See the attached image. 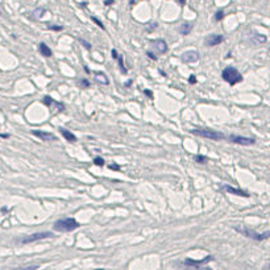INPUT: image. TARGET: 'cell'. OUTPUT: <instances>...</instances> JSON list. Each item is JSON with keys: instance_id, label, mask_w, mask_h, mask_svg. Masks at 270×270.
Instances as JSON below:
<instances>
[{"instance_id": "cell-1", "label": "cell", "mask_w": 270, "mask_h": 270, "mask_svg": "<svg viewBox=\"0 0 270 270\" xmlns=\"http://www.w3.org/2000/svg\"><path fill=\"white\" fill-rule=\"evenodd\" d=\"M79 227H80V224L76 222L74 217L59 219V220H57V222L53 224V229H54V231H58V232H63V233L73 232L74 229L79 228Z\"/></svg>"}, {"instance_id": "cell-2", "label": "cell", "mask_w": 270, "mask_h": 270, "mask_svg": "<svg viewBox=\"0 0 270 270\" xmlns=\"http://www.w3.org/2000/svg\"><path fill=\"white\" fill-rule=\"evenodd\" d=\"M191 135L202 137V139H208V140H213V141H222L225 140V135L222 132L213 130V129H207V128H195L190 130Z\"/></svg>"}, {"instance_id": "cell-3", "label": "cell", "mask_w": 270, "mask_h": 270, "mask_svg": "<svg viewBox=\"0 0 270 270\" xmlns=\"http://www.w3.org/2000/svg\"><path fill=\"white\" fill-rule=\"evenodd\" d=\"M222 78H223V80H225L231 86H235V85H237V83H241L242 79H244V78H242V75H241V73L236 67H233V66H228V67H225L223 70Z\"/></svg>"}, {"instance_id": "cell-4", "label": "cell", "mask_w": 270, "mask_h": 270, "mask_svg": "<svg viewBox=\"0 0 270 270\" xmlns=\"http://www.w3.org/2000/svg\"><path fill=\"white\" fill-rule=\"evenodd\" d=\"M213 260L212 256H207L204 258H202V260H192V258H186L185 261H182V265L189 268V269H192V270H211L210 268L204 266L206 263H208L210 261Z\"/></svg>"}, {"instance_id": "cell-5", "label": "cell", "mask_w": 270, "mask_h": 270, "mask_svg": "<svg viewBox=\"0 0 270 270\" xmlns=\"http://www.w3.org/2000/svg\"><path fill=\"white\" fill-rule=\"evenodd\" d=\"M235 229L239 233H241V235L246 236V237L252 239L253 241H263V240H268L270 237V232H269V231H266V232H263V233H257V232H254V231L248 229V228L235 227Z\"/></svg>"}, {"instance_id": "cell-6", "label": "cell", "mask_w": 270, "mask_h": 270, "mask_svg": "<svg viewBox=\"0 0 270 270\" xmlns=\"http://www.w3.org/2000/svg\"><path fill=\"white\" fill-rule=\"evenodd\" d=\"M54 237V233L53 232H49V231H42V232H36L33 235L29 236H25L20 240V244H30V242H34V241H41V240H45V239H52Z\"/></svg>"}, {"instance_id": "cell-7", "label": "cell", "mask_w": 270, "mask_h": 270, "mask_svg": "<svg viewBox=\"0 0 270 270\" xmlns=\"http://www.w3.org/2000/svg\"><path fill=\"white\" fill-rule=\"evenodd\" d=\"M228 141L232 144H237L241 146H249L256 144V139L253 137H246V136H240V135H231L228 137Z\"/></svg>"}, {"instance_id": "cell-8", "label": "cell", "mask_w": 270, "mask_h": 270, "mask_svg": "<svg viewBox=\"0 0 270 270\" xmlns=\"http://www.w3.org/2000/svg\"><path fill=\"white\" fill-rule=\"evenodd\" d=\"M181 61L183 63H195L199 61V53L196 50H187L181 56Z\"/></svg>"}, {"instance_id": "cell-9", "label": "cell", "mask_w": 270, "mask_h": 270, "mask_svg": "<svg viewBox=\"0 0 270 270\" xmlns=\"http://www.w3.org/2000/svg\"><path fill=\"white\" fill-rule=\"evenodd\" d=\"M222 191H225L228 192V194H233V195H239V196H244V198H248L249 196V192H246L244 190L239 189V187H233V186H229V185H223L222 189H220Z\"/></svg>"}, {"instance_id": "cell-10", "label": "cell", "mask_w": 270, "mask_h": 270, "mask_svg": "<svg viewBox=\"0 0 270 270\" xmlns=\"http://www.w3.org/2000/svg\"><path fill=\"white\" fill-rule=\"evenodd\" d=\"M224 41V36L223 34H208L204 40V45L208 48L216 46L219 43H222Z\"/></svg>"}, {"instance_id": "cell-11", "label": "cell", "mask_w": 270, "mask_h": 270, "mask_svg": "<svg viewBox=\"0 0 270 270\" xmlns=\"http://www.w3.org/2000/svg\"><path fill=\"white\" fill-rule=\"evenodd\" d=\"M30 133L33 135V136H36V137H38L40 140H42V141H46V142H49V141H57V137L54 136L53 133H49V132H43V130H37V129H33Z\"/></svg>"}, {"instance_id": "cell-12", "label": "cell", "mask_w": 270, "mask_h": 270, "mask_svg": "<svg viewBox=\"0 0 270 270\" xmlns=\"http://www.w3.org/2000/svg\"><path fill=\"white\" fill-rule=\"evenodd\" d=\"M152 46L154 48V50H156L158 54H165L167 52V43L165 40L162 38H158V40H154L152 42Z\"/></svg>"}, {"instance_id": "cell-13", "label": "cell", "mask_w": 270, "mask_h": 270, "mask_svg": "<svg viewBox=\"0 0 270 270\" xmlns=\"http://www.w3.org/2000/svg\"><path fill=\"white\" fill-rule=\"evenodd\" d=\"M58 130H59V133L63 136V139L67 140L69 142H76V140H78V139H76V136L73 133V132L67 130L66 128H63V126H59Z\"/></svg>"}, {"instance_id": "cell-14", "label": "cell", "mask_w": 270, "mask_h": 270, "mask_svg": "<svg viewBox=\"0 0 270 270\" xmlns=\"http://www.w3.org/2000/svg\"><path fill=\"white\" fill-rule=\"evenodd\" d=\"M94 79H95V82H98V83H100V85H104V86L109 85L108 76L104 73H102V71H95V73H94Z\"/></svg>"}, {"instance_id": "cell-15", "label": "cell", "mask_w": 270, "mask_h": 270, "mask_svg": "<svg viewBox=\"0 0 270 270\" xmlns=\"http://www.w3.org/2000/svg\"><path fill=\"white\" fill-rule=\"evenodd\" d=\"M38 52H40V54H41L42 57H46V58L53 56L52 49L49 48L45 42H40V43H38Z\"/></svg>"}, {"instance_id": "cell-16", "label": "cell", "mask_w": 270, "mask_h": 270, "mask_svg": "<svg viewBox=\"0 0 270 270\" xmlns=\"http://www.w3.org/2000/svg\"><path fill=\"white\" fill-rule=\"evenodd\" d=\"M192 26H194V25H192L191 23H187V21H186V23H182L181 24L178 30H179V33H181L182 36H187V34H190V32L192 30Z\"/></svg>"}, {"instance_id": "cell-17", "label": "cell", "mask_w": 270, "mask_h": 270, "mask_svg": "<svg viewBox=\"0 0 270 270\" xmlns=\"http://www.w3.org/2000/svg\"><path fill=\"white\" fill-rule=\"evenodd\" d=\"M250 41H253L254 43H265L266 42V36L263 34H258V33H253V37L250 38Z\"/></svg>"}, {"instance_id": "cell-18", "label": "cell", "mask_w": 270, "mask_h": 270, "mask_svg": "<svg viewBox=\"0 0 270 270\" xmlns=\"http://www.w3.org/2000/svg\"><path fill=\"white\" fill-rule=\"evenodd\" d=\"M45 13H46V9L45 8H36L34 11H33V15H34L37 19H41Z\"/></svg>"}, {"instance_id": "cell-19", "label": "cell", "mask_w": 270, "mask_h": 270, "mask_svg": "<svg viewBox=\"0 0 270 270\" xmlns=\"http://www.w3.org/2000/svg\"><path fill=\"white\" fill-rule=\"evenodd\" d=\"M116 59H117V62H119V67H120V70H121V73H123V74H128V70H126V67L124 66V59H123V57H117Z\"/></svg>"}, {"instance_id": "cell-20", "label": "cell", "mask_w": 270, "mask_h": 270, "mask_svg": "<svg viewBox=\"0 0 270 270\" xmlns=\"http://www.w3.org/2000/svg\"><path fill=\"white\" fill-rule=\"evenodd\" d=\"M195 162L196 163H206L208 161V158L206 156H202V154H198V156H195Z\"/></svg>"}, {"instance_id": "cell-21", "label": "cell", "mask_w": 270, "mask_h": 270, "mask_svg": "<svg viewBox=\"0 0 270 270\" xmlns=\"http://www.w3.org/2000/svg\"><path fill=\"white\" fill-rule=\"evenodd\" d=\"M78 86L80 87V89H89V87H90V82L87 80V79H80L78 82Z\"/></svg>"}, {"instance_id": "cell-22", "label": "cell", "mask_w": 270, "mask_h": 270, "mask_svg": "<svg viewBox=\"0 0 270 270\" xmlns=\"http://www.w3.org/2000/svg\"><path fill=\"white\" fill-rule=\"evenodd\" d=\"M224 16H225L224 15V11L223 9H219L217 12L215 13V20H216V21H222L224 19Z\"/></svg>"}, {"instance_id": "cell-23", "label": "cell", "mask_w": 270, "mask_h": 270, "mask_svg": "<svg viewBox=\"0 0 270 270\" xmlns=\"http://www.w3.org/2000/svg\"><path fill=\"white\" fill-rule=\"evenodd\" d=\"M78 41H79V43H80V45H83V46L87 49V50H91V48H92V46H91V43H89V42H87L86 40H83V38H79Z\"/></svg>"}, {"instance_id": "cell-24", "label": "cell", "mask_w": 270, "mask_h": 270, "mask_svg": "<svg viewBox=\"0 0 270 270\" xmlns=\"http://www.w3.org/2000/svg\"><path fill=\"white\" fill-rule=\"evenodd\" d=\"M94 163L102 167L103 165H104V158H102V157H95V158H94Z\"/></svg>"}, {"instance_id": "cell-25", "label": "cell", "mask_w": 270, "mask_h": 270, "mask_svg": "<svg viewBox=\"0 0 270 270\" xmlns=\"http://www.w3.org/2000/svg\"><path fill=\"white\" fill-rule=\"evenodd\" d=\"M91 20H92V21H94V23H95V24H96V25L99 26V28H102L103 30H104V29H106V26H104V25H103V23H102V21H99V20L96 19V17H94V16H91Z\"/></svg>"}, {"instance_id": "cell-26", "label": "cell", "mask_w": 270, "mask_h": 270, "mask_svg": "<svg viewBox=\"0 0 270 270\" xmlns=\"http://www.w3.org/2000/svg\"><path fill=\"white\" fill-rule=\"evenodd\" d=\"M48 28L50 30H54V32H59V30L63 29V26L62 25H48Z\"/></svg>"}, {"instance_id": "cell-27", "label": "cell", "mask_w": 270, "mask_h": 270, "mask_svg": "<svg viewBox=\"0 0 270 270\" xmlns=\"http://www.w3.org/2000/svg\"><path fill=\"white\" fill-rule=\"evenodd\" d=\"M38 265H30V266H25V268H19V269H13V270H37Z\"/></svg>"}, {"instance_id": "cell-28", "label": "cell", "mask_w": 270, "mask_h": 270, "mask_svg": "<svg viewBox=\"0 0 270 270\" xmlns=\"http://www.w3.org/2000/svg\"><path fill=\"white\" fill-rule=\"evenodd\" d=\"M108 167H109V169H111V170H115V172H119V170H120V167H119V165H116V163H111V165H109V166H108Z\"/></svg>"}, {"instance_id": "cell-29", "label": "cell", "mask_w": 270, "mask_h": 270, "mask_svg": "<svg viewBox=\"0 0 270 270\" xmlns=\"http://www.w3.org/2000/svg\"><path fill=\"white\" fill-rule=\"evenodd\" d=\"M111 56H112L113 59H116V58L119 57V54H117V50H116V49H112V50H111Z\"/></svg>"}, {"instance_id": "cell-30", "label": "cell", "mask_w": 270, "mask_h": 270, "mask_svg": "<svg viewBox=\"0 0 270 270\" xmlns=\"http://www.w3.org/2000/svg\"><path fill=\"white\" fill-rule=\"evenodd\" d=\"M146 56L149 57V58H152V59H154V61L157 59V56H156V54H153L152 52H146Z\"/></svg>"}, {"instance_id": "cell-31", "label": "cell", "mask_w": 270, "mask_h": 270, "mask_svg": "<svg viewBox=\"0 0 270 270\" xmlns=\"http://www.w3.org/2000/svg\"><path fill=\"white\" fill-rule=\"evenodd\" d=\"M189 82H190L191 85H195V83H196V78H195V75H191L190 78H189Z\"/></svg>"}, {"instance_id": "cell-32", "label": "cell", "mask_w": 270, "mask_h": 270, "mask_svg": "<svg viewBox=\"0 0 270 270\" xmlns=\"http://www.w3.org/2000/svg\"><path fill=\"white\" fill-rule=\"evenodd\" d=\"M113 3H115V0H106V2H104L106 5H112Z\"/></svg>"}, {"instance_id": "cell-33", "label": "cell", "mask_w": 270, "mask_h": 270, "mask_svg": "<svg viewBox=\"0 0 270 270\" xmlns=\"http://www.w3.org/2000/svg\"><path fill=\"white\" fill-rule=\"evenodd\" d=\"M144 92H145V94H146V95L149 96V98H153V95H152V91H150V90H144Z\"/></svg>"}, {"instance_id": "cell-34", "label": "cell", "mask_w": 270, "mask_h": 270, "mask_svg": "<svg viewBox=\"0 0 270 270\" xmlns=\"http://www.w3.org/2000/svg\"><path fill=\"white\" fill-rule=\"evenodd\" d=\"M0 137H2V139H8L9 135H8V133H7V135H0Z\"/></svg>"}, {"instance_id": "cell-35", "label": "cell", "mask_w": 270, "mask_h": 270, "mask_svg": "<svg viewBox=\"0 0 270 270\" xmlns=\"http://www.w3.org/2000/svg\"><path fill=\"white\" fill-rule=\"evenodd\" d=\"M178 3H179L181 5H185V4H186V0H178Z\"/></svg>"}, {"instance_id": "cell-36", "label": "cell", "mask_w": 270, "mask_h": 270, "mask_svg": "<svg viewBox=\"0 0 270 270\" xmlns=\"http://www.w3.org/2000/svg\"><path fill=\"white\" fill-rule=\"evenodd\" d=\"M130 83H132V80H128V82H126V83H125V86H126V87H129V86H130Z\"/></svg>"}, {"instance_id": "cell-37", "label": "cell", "mask_w": 270, "mask_h": 270, "mask_svg": "<svg viewBox=\"0 0 270 270\" xmlns=\"http://www.w3.org/2000/svg\"><path fill=\"white\" fill-rule=\"evenodd\" d=\"M129 3H130V5H133L135 4V0H129Z\"/></svg>"}, {"instance_id": "cell-38", "label": "cell", "mask_w": 270, "mask_h": 270, "mask_svg": "<svg viewBox=\"0 0 270 270\" xmlns=\"http://www.w3.org/2000/svg\"><path fill=\"white\" fill-rule=\"evenodd\" d=\"M95 270H104V269H95Z\"/></svg>"}]
</instances>
